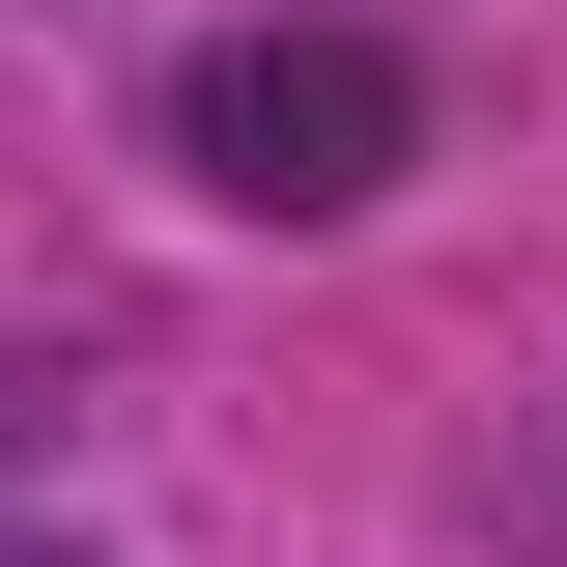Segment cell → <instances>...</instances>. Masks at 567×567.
Segmentation results:
<instances>
[{
    "mask_svg": "<svg viewBox=\"0 0 567 567\" xmlns=\"http://www.w3.org/2000/svg\"><path fill=\"white\" fill-rule=\"evenodd\" d=\"M171 171L256 199V227H369V199L425 171V58H398V29H341V0L199 29V58H171Z\"/></svg>",
    "mask_w": 567,
    "mask_h": 567,
    "instance_id": "cell-1",
    "label": "cell"
},
{
    "mask_svg": "<svg viewBox=\"0 0 567 567\" xmlns=\"http://www.w3.org/2000/svg\"><path fill=\"white\" fill-rule=\"evenodd\" d=\"M0 567H85V539H0Z\"/></svg>",
    "mask_w": 567,
    "mask_h": 567,
    "instance_id": "cell-2",
    "label": "cell"
}]
</instances>
